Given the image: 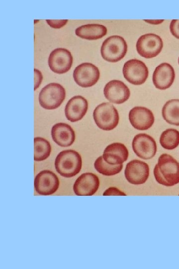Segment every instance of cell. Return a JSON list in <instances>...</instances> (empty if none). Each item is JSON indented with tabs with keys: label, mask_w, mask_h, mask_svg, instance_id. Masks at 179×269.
Segmentation results:
<instances>
[{
	"label": "cell",
	"mask_w": 179,
	"mask_h": 269,
	"mask_svg": "<svg viewBox=\"0 0 179 269\" xmlns=\"http://www.w3.org/2000/svg\"><path fill=\"white\" fill-rule=\"evenodd\" d=\"M153 173L158 183L173 186L179 183V162L171 155L163 153L159 156Z\"/></svg>",
	"instance_id": "1"
},
{
	"label": "cell",
	"mask_w": 179,
	"mask_h": 269,
	"mask_svg": "<svg viewBox=\"0 0 179 269\" xmlns=\"http://www.w3.org/2000/svg\"><path fill=\"white\" fill-rule=\"evenodd\" d=\"M82 160L80 154L72 149L60 152L56 157L55 167L62 176L70 178L78 174L82 168Z\"/></svg>",
	"instance_id": "2"
},
{
	"label": "cell",
	"mask_w": 179,
	"mask_h": 269,
	"mask_svg": "<svg viewBox=\"0 0 179 269\" xmlns=\"http://www.w3.org/2000/svg\"><path fill=\"white\" fill-rule=\"evenodd\" d=\"M93 118L97 126L103 131H111L118 125L119 120L118 112L110 103L104 102L98 105L94 110Z\"/></svg>",
	"instance_id": "3"
},
{
	"label": "cell",
	"mask_w": 179,
	"mask_h": 269,
	"mask_svg": "<svg viewBox=\"0 0 179 269\" xmlns=\"http://www.w3.org/2000/svg\"><path fill=\"white\" fill-rule=\"evenodd\" d=\"M65 97L66 91L62 85L57 83H51L41 90L38 99L42 108L54 110L60 107Z\"/></svg>",
	"instance_id": "4"
},
{
	"label": "cell",
	"mask_w": 179,
	"mask_h": 269,
	"mask_svg": "<svg viewBox=\"0 0 179 269\" xmlns=\"http://www.w3.org/2000/svg\"><path fill=\"white\" fill-rule=\"evenodd\" d=\"M127 51V45L124 39L118 35H112L106 38L101 46L102 58L110 62H116L122 59Z\"/></svg>",
	"instance_id": "5"
},
{
	"label": "cell",
	"mask_w": 179,
	"mask_h": 269,
	"mask_svg": "<svg viewBox=\"0 0 179 269\" xmlns=\"http://www.w3.org/2000/svg\"><path fill=\"white\" fill-rule=\"evenodd\" d=\"M136 50L142 57L147 59L157 56L163 47L162 38L154 33L141 35L136 43Z\"/></svg>",
	"instance_id": "6"
},
{
	"label": "cell",
	"mask_w": 179,
	"mask_h": 269,
	"mask_svg": "<svg viewBox=\"0 0 179 269\" xmlns=\"http://www.w3.org/2000/svg\"><path fill=\"white\" fill-rule=\"evenodd\" d=\"M123 74L125 79L130 83L140 85L146 81L149 71L143 62L136 59H132L124 64Z\"/></svg>",
	"instance_id": "7"
},
{
	"label": "cell",
	"mask_w": 179,
	"mask_h": 269,
	"mask_svg": "<svg viewBox=\"0 0 179 269\" xmlns=\"http://www.w3.org/2000/svg\"><path fill=\"white\" fill-rule=\"evenodd\" d=\"M100 77L98 68L90 63H83L77 66L73 72V78L76 83L84 88L95 85Z\"/></svg>",
	"instance_id": "8"
},
{
	"label": "cell",
	"mask_w": 179,
	"mask_h": 269,
	"mask_svg": "<svg viewBox=\"0 0 179 269\" xmlns=\"http://www.w3.org/2000/svg\"><path fill=\"white\" fill-rule=\"evenodd\" d=\"M132 146L135 154L145 160L152 158L157 151L156 141L151 136L145 133L137 134L134 137Z\"/></svg>",
	"instance_id": "9"
},
{
	"label": "cell",
	"mask_w": 179,
	"mask_h": 269,
	"mask_svg": "<svg viewBox=\"0 0 179 269\" xmlns=\"http://www.w3.org/2000/svg\"><path fill=\"white\" fill-rule=\"evenodd\" d=\"M73 60V56L70 51L65 48H58L50 53L48 65L54 73L64 74L70 69Z\"/></svg>",
	"instance_id": "10"
},
{
	"label": "cell",
	"mask_w": 179,
	"mask_h": 269,
	"mask_svg": "<svg viewBox=\"0 0 179 269\" xmlns=\"http://www.w3.org/2000/svg\"><path fill=\"white\" fill-rule=\"evenodd\" d=\"M124 175L126 180L131 184H144L149 176L148 164L138 159L132 160L126 164Z\"/></svg>",
	"instance_id": "11"
},
{
	"label": "cell",
	"mask_w": 179,
	"mask_h": 269,
	"mask_svg": "<svg viewBox=\"0 0 179 269\" xmlns=\"http://www.w3.org/2000/svg\"><path fill=\"white\" fill-rule=\"evenodd\" d=\"M36 191L42 195H49L54 193L59 186V180L57 175L48 170H44L37 174L34 179Z\"/></svg>",
	"instance_id": "12"
},
{
	"label": "cell",
	"mask_w": 179,
	"mask_h": 269,
	"mask_svg": "<svg viewBox=\"0 0 179 269\" xmlns=\"http://www.w3.org/2000/svg\"><path fill=\"white\" fill-rule=\"evenodd\" d=\"M103 93L110 102L116 104L124 103L130 95L128 87L123 82L118 80L108 82L104 86Z\"/></svg>",
	"instance_id": "13"
},
{
	"label": "cell",
	"mask_w": 179,
	"mask_h": 269,
	"mask_svg": "<svg viewBox=\"0 0 179 269\" xmlns=\"http://www.w3.org/2000/svg\"><path fill=\"white\" fill-rule=\"evenodd\" d=\"M129 120L132 127L139 131L150 129L155 121L152 112L144 107H135L129 113Z\"/></svg>",
	"instance_id": "14"
},
{
	"label": "cell",
	"mask_w": 179,
	"mask_h": 269,
	"mask_svg": "<svg viewBox=\"0 0 179 269\" xmlns=\"http://www.w3.org/2000/svg\"><path fill=\"white\" fill-rule=\"evenodd\" d=\"M99 180L95 174L87 172L81 174L73 185V190L77 196H91L98 189Z\"/></svg>",
	"instance_id": "15"
},
{
	"label": "cell",
	"mask_w": 179,
	"mask_h": 269,
	"mask_svg": "<svg viewBox=\"0 0 179 269\" xmlns=\"http://www.w3.org/2000/svg\"><path fill=\"white\" fill-rule=\"evenodd\" d=\"M175 78L174 68L168 63H162L155 68L153 74V83L155 87L164 90L170 88Z\"/></svg>",
	"instance_id": "16"
},
{
	"label": "cell",
	"mask_w": 179,
	"mask_h": 269,
	"mask_svg": "<svg viewBox=\"0 0 179 269\" xmlns=\"http://www.w3.org/2000/svg\"><path fill=\"white\" fill-rule=\"evenodd\" d=\"M88 109L87 100L83 96H75L70 99L65 108L67 119L71 122L81 120L86 115Z\"/></svg>",
	"instance_id": "17"
},
{
	"label": "cell",
	"mask_w": 179,
	"mask_h": 269,
	"mask_svg": "<svg viewBox=\"0 0 179 269\" xmlns=\"http://www.w3.org/2000/svg\"><path fill=\"white\" fill-rule=\"evenodd\" d=\"M129 152L126 146L120 142H114L105 148L102 157L107 163L116 165L122 164L128 157Z\"/></svg>",
	"instance_id": "18"
},
{
	"label": "cell",
	"mask_w": 179,
	"mask_h": 269,
	"mask_svg": "<svg viewBox=\"0 0 179 269\" xmlns=\"http://www.w3.org/2000/svg\"><path fill=\"white\" fill-rule=\"evenodd\" d=\"M53 140L59 146L67 147L71 145L75 139V133L72 127L65 123H59L51 129Z\"/></svg>",
	"instance_id": "19"
},
{
	"label": "cell",
	"mask_w": 179,
	"mask_h": 269,
	"mask_svg": "<svg viewBox=\"0 0 179 269\" xmlns=\"http://www.w3.org/2000/svg\"><path fill=\"white\" fill-rule=\"evenodd\" d=\"M107 33V28L103 25L88 24L77 28L75 34L77 36L87 40H96L103 37Z\"/></svg>",
	"instance_id": "20"
},
{
	"label": "cell",
	"mask_w": 179,
	"mask_h": 269,
	"mask_svg": "<svg viewBox=\"0 0 179 269\" xmlns=\"http://www.w3.org/2000/svg\"><path fill=\"white\" fill-rule=\"evenodd\" d=\"M162 114L169 124L179 126V99H172L164 105Z\"/></svg>",
	"instance_id": "21"
},
{
	"label": "cell",
	"mask_w": 179,
	"mask_h": 269,
	"mask_svg": "<svg viewBox=\"0 0 179 269\" xmlns=\"http://www.w3.org/2000/svg\"><path fill=\"white\" fill-rule=\"evenodd\" d=\"M34 160L37 161L47 159L51 151L49 142L41 137L34 138Z\"/></svg>",
	"instance_id": "22"
},
{
	"label": "cell",
	"mask_w": 179,
	"mask_h": 269,
	"mask_svg": "<svg viewBox=\"0 0 179 269\" xmlns=\"http://www.w3.org/2000/svg\"><path fill=\"white\" fill-rule=\"evenodd\" d=\"M160 143L165 149L172 150L179 145V131L174 129H168L161 134Z\"/></svg>",
	"instance_id": "23"
},
{
	"label": "cell",
	"mask_w": 179,
	"mask_h": 269,
	"mask_svg": "<svg viewBox=\"0 0 179 269\" xmlns=\"http://www.w3.org/2000/svg\"><path fill=\"white\" fill-rule=\"evenodd\" d=\"M94 166L99 173L106 176H111L119 173L123 168V164L112 165L106 162L102 156L98 157L94 161Z\"/></svg>",
	"instance_id": "24"
},
{
	"label": "cell",
	"mask_w": 179,
	"mask_h": 269,
	"mask_svg": "<svg viewBox=\"0 0 179 269\" xmlns=\"http://www.w3.org/2000/svg\"><path fill=\"white\" fill-rule=\"evenodd\" d=\"M47 23L52 28L58 29L65 25L68 21V19H46Z\"/></svg>",
	"instance_id": "25"
},
{
	"label": "cell",
	"mask_w": 179,
	"mask_h": 269,
	"mask_svg": "<svg viewBox=\"0 0 179 269\" xmlns=\"http://www.w3.org/2000/svg\"><path fill=\"white\" fill-rule=\"evenodd\" d=\"M170 29L172 34L179 39V19H173L171 21Z\"/></svg>",
	"instance_id": "26"
},
{
	"label": "cell",
	"mask_w": 179,
	"mask_h": 269,
	"mask_svg": "<svg viewBox=\"0 0 179 269\" xmlns=\"http://www.w3.org/2000/svg\"><path fill=\"white\" fill-rule=\"evenodd\" d=\"M103 196H111V195H118V196H126V194L123 192L121 191L118 188L111 187L107 189L103 193Z\"/></svg>",
	"instance_id": "27"
},
{
	"label": "cell",
	"mask_w": 179,
	"mask_h": 269,
	"mask_svg": "<svg viewBox=\"0 0 179 269\" xmlns=\"http://www.w3.org/2000/svg\"><path fill=\"white\" fill-rule=\"evenodd\" d=\"M34 90L37 89L40 85L43 77L41 73L37 69H34Z\"/></svg>",
	"instance_id": "28"
},
{
	"label": "cell",
	"mask_w": 179,
	"mask_h": 269,
	"mask_svg": "<svg viewBox=\"0 0 179 269\" xmlns=\"http://www.w3.org/2000/svg\"><path fill=\"white\" fill-rule=\"evenodd\" d=\"M144 20L148 23L154 25L159 24L164 21L163 19H145Z\"/></svg>",
	"instance_id": "29"
},
{
	"label": "cell",
	"mask_w": 179,
	"mask_h": 269,
	"mask_svg": "<svg viewBox=\"0 0 179 269\" xmlns=\"http://www.w3.org/2000/svg\"><path fill=\"white\" fill-rule=\"evenodd\" d=\"M178 62H179V59H178Z\"/></svg>",
	"instance_id": "30"
}]
</instances>
